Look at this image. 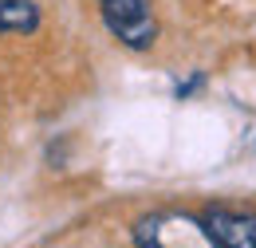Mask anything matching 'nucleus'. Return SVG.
I'll return each mask as SVG.
<instances>
[{
	"label": "nucleus",
	"mask_w": 256,
	"mask_h": 248,
	"mask_svg": "<svg viewBox=\"0 0 256 248\" xmlns=\"http://www.w3.org/2000/svg\"><path fill=\"white\" fill-rule=\"evenodd\" d=\"M134 244L138 248H221L205 220L190 213H154L134 224Z\"/></svg>",
	"instance_id": "nucleus-1"
},
{
	"label": "nucleus",
	"mask_w": 256,
	"mask_h": 248,
	"mask_svg": "<svg viewBox=\"0 0 256 248\" xmlns=\"http://www.w3.org/2000/svg\"><path fill=\"white\" fill-rule=\"evenodd\" d=\"M98 12H102V24L110 28V36L118 44H126L134 52L154 48L158 20H154L150 0H98Z\"/></svg>",
	"instance_id": "nucleus-2"
},
{
	"label": "nucleus",
	"mask_w": 256,
	"mask_h": 248,
	"mask_svg": "<svg viewBox=\"0 0 256 248\" xmlns=\"http://www.w3.org/2000/svg\"><path fill=\"white\" fill-rule=\"evenodd\" d=\"M205 228L221 248H256V213L252 209H228L213 205L205 209Z\"/></svg>",
	"instance_id": "nucleus-3"
},
{
	"label": "nucleus",
	"mask_w": 256,
	"mask_h": 248,
	"mask_svg": "<svg viewBox=\"0 0 256 248\" xmlns=\"http://www.w3.org/2000/svg\"><path fill=\"white\" fill-rule=\"evenodd\" d=\"M40 28V8L36 0H0V32L28 36Z\"/></svg>",
	"instance_id": "nucleus-4"
},
{
	"label": "nucleus",
	"mask_w": 256,
	"mask_h": 248,
	"mask_svg": "<svg viewBox=\"0 0 256 248\" xmlns=\"http://www.w3.org/2000/svg\"><path fill=\"white\" fill-rule=\"evenodd\" d=\"M197 87H201V75H193V79L186 83V87H178V98H186V94H193Z\"/></svg>",
	"instance_id": "nucleus-5"
}]
</instances>
